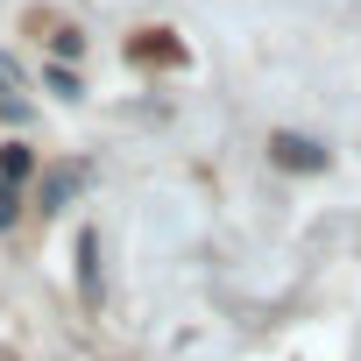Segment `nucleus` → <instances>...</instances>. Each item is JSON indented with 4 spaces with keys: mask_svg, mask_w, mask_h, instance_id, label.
I'll use <instances>...</instances> for the list:
<instances>
[{
    "mask_svg": "<svg viewBox=\"0 0 361 361\" xmlns=\"http://www.w3.org/2000/svg\"><path fill=\"white\" fill-rule=\"evenodd\" d=\"M269 163H283V170H326V142H312V135H269Z\"/></svg>",
    "mask_w": 361,
    "mask_h": 361,
    "instance_id": "f257e3e1",
    "label": "nucleus"
},
{
    "mask_svg": "<svg viewBox=\"0 0 361 361\" xmlns=\"http://www.w3.org/2000/svg\"><path fill=\"white\" fill-rule=\"evenodd\" d=\"M78 185H85V170H78V163H64V170H50L43 185H36V206H43V213H57V206H71V199H78Z\"/></svg>",
    "mask_w": 361,
    "mask_h": 361,
    "instance_id": "f03ea898",
    "label": "nucleus"
},
{
    "mask_svg": "<svg viewBox=\"0 0 361 361\" xmlns=\"http://www.w3.org/2000/svg\"><path fill=\"white\" fill-rule=\"evenodd\" d=\"M78 283L85 298H99V234H78Z\"/></svg>",
    "mask_w": 361,
    "mask_h": 361,
    "instance_id": "7ed1b4c3",
    "label": "nucleus"
},
{
    "mask_svg": "<svg viewBox=\"0 0 361 361\" xmlns=\"http://www.w3.org/2000/svg\"><path fill=\"white\" fill-rule=\"evenodd\" d=\"M29 170H36V156H29L22 142H8V149H0V185H22Z\"/></svg>",
    "mask_w": 361,
    "mask_h": 361,
    "instance_id": "20e7f679",
    "label": "nucleus"
},
{
    "mask_svg": "<svg viewBox=\"0 0 361 361\" xmlns=\"http://www.w3.org/2000/svg\"><path fill=\"white\" fill-rule=\"evenodd\" d=\"M15 213H22V199H15V185H0V227H15Z\"/></svg>",
    "mask_w": 361,
    "mask_h": 361,
    "instance_id": "39448f33",
    "label": "nucleus"
},
{
    "mask_svg": "<svg viewBox=\"0 0 361 361\" xmlns=\"http://www.w3.org/2000/svg\"><path fill=\"white\" fill-rule=\"evenodd\" d=\"M0 92H15V64L8 57H0Z\"/></svg>",
    "mask_w": 361,
    "mask_h": 361,
    "instance_id": "423d86ee",
    "label": "nucleus"
}]
</instances>
